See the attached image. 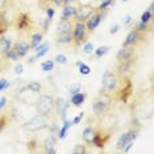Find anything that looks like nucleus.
I'll return each mask as SVG.
<instances>
[{
  "label": "nucleus",
  "instance_id": "41",
  "mask_svg": "<svg viewBox=\"0 0 154 154\" xmlns=\"http://www.w3.org/2000/svg\"><path fill=\"white\" fill-rule=\"evenodd\" d=\"M7 106H8V99L5 96H2L0 97V111H3Z\"/></svg>",
  "mask_w": 154,
  "mask_h": 154
},
{
  "label": "nucleus",
  "instance_id": "2",
  "mask_svg": "<svg viewBox=\"0 0 154 154\" xmlns=\"http://www.w3.org/2000/svg\"><path fill=\"white\" fill-rule=\"evenodd\" d=\"M133 90H134V86H133L132 75L120 76V80H119L116 90L112 94V99H113V101H116V103L127 104L133 95Z\"/></svg>",
  "mask_w": 154,
  "mask_h": 154
},
{
  "label": "nucleus",
  "instance_id": "44",
  "mask_svg": "<svg viewBox=\"0 0 154 154\" xmlns=\"http://www.w3.org/2000/svg\"><path fill=\"white\" fill-rule=\"evenodd\" d=\"M23 70H24V66H23L21 63L16 65V67H15V72H16V74H21Z\"/></svg>",
  "mask_w": 154,
  "mask_h": 154
},
{
  "label": "nucleus",
  "instance_id": "15",
  "mask_svg": "<svg viewBox=\"0 0 154 154\" xmlns=\"http://www.w3.org/2000/svg\"><path fill=\"white\" fill-rule=\"evenodd\" d=\"M12 46L15 48V50H16L17 55L20 57V59L24 58L30 50H32V48H30V45H29V42H28L26 40H17V41L13 42Z\"/></svg>",
  "mask_w": 154,
  "mask_h": 154
},
{
  "label": "nucleus",
  "instance_id": "48",
  "mask_svg": "<svg viewBox=\"0 0 154 154\" xmlns=\"http://www.w3.org/2000/svg\"><path fill=\"white\" fill-rule=\"evenodd\" d=\"M122 2H128V0H122Z\"/></svg>",
  "mask_w": 154,
  "mask_h": 154
},
{
  "label": "nucleus",
  "instance_id": "29",
  "mask_svg": "<svg viewBox=\"0 0 154 154\" xmlns=\"http://www.w3.org/2000/svg\"><path fill=\"white\" fill-rule=\"evenodd\" d=\"M108 51H109V46H107V45H103V46H99L97 49H94V55H92V58L94 59H100V58H103L104 55H106Z\"/></svg>",
  "mask_w": 154,
  "mask_h": 154
},
{
  "label": "nucleus",
  "instance_id": "14",
  "mask_svg": "<svg viewBox=\"0 0 154 154\" xmlns=\"http://www.w3.org/2000/svg\"><path fill=\"white\" fill-rule=\"evenodd\" d=\"M134 63H136L134 59H132V61H120V62H117V63H116L113 71L116 72L119 76L132 75L133 67H134Z\"/></svg>",
  "mask_w": 154,
  "mask_h": 154
},
{
  "label": "nucleus",
  "instance_id": "11",
  "mask_svg": "<svg viewBox=\"0 0 154 154\" xmlns=\"http://www.w3.org/2000/svg\"><path fill=\"white\" fill-rule=\"evenodd\" d=\"M137 50L134 46H121V49L116 53V61H132L137 59Z\"/></svg>",
  "mask_w": 154,
  "mask_h": 154
},
{
  "label": "nucleus",
  "instance_id": "21",
  "mask_svg": "<svg viewBox=\"0 0 154 154\" xmlns=\"http://www.w3.org/2000/svg\"><path fill=\"white\" fill-rule=\"evenodd\" d=\"M76 15V7L67 4L62 8L61 13V20H74V17Z\"/></svg>",
  "mask_w": 154,
  "mask_h": 154
},
{
  "label": "nucleus",
  "instance_id": "24",
  "mask_svg": "<svg viewBox=\"0 0 154 154\" xmlns=\"http://www.w3.org/2000/svg\"><path fill=\"white\" fill-rule=\"evenodd\" d=\"M95 128H96V125H94V124H88L85 129H83V132H82V138H83V142L87 143V145H91V141H92V137H94V132H95Z\"/></svg>",
  "mask_w": 154,
  "mask_h": 154
},
{
  "label": "nucleus",
  "instance_id": "17",
  "mask_svg": "<svg viewBox=\"0 0 154 154\" xmlns=\"http://www.w3.org/2000/svg\"><path fill=\"white\" fill-rule=\"evenodd\" d=\"M55 143H57V138L54 137V134H50V137L45 138L42 141V153H48V154H55Z\"/></svg>",
  "mask_w": 154,
  "mask_h": 154
},
{
  "label": "nucleus",
  "instance_id": "28",
  "mask_svg": "<svg viewBox=\"0 0 154 154\" xmlns=\"http://www.w3.org/2000/svg\"><path fill=\"white\" fill-rule=\"evenodd\" d=\"M72 125V122L70 121V120H63V124H62V127L59 128V131L57 132V134H58V138H61V140H63L66 137V134H67V132H69V129L70 127Z\"/></svg>",
  "mask_w": 154,
  "mask_h": 154
},
{
  "label": "nucleus",
  "instance_id": "31",
  "mask_svg": "<svg viewBox=\"0 0 154 154\" xmlns=\"http://www.w3.org/2000/svg\"><path fill=\"white\" fill-rule=\"evenodd\" d=\"M153 19H154V15H153V11H150V9H146V11H143L141 13V16H140V21L142 23H153Z\"/></svg>",
  "mask_w": 154,
  "mask_h": 154
},
{
  "label": "nucleus",
  "instance_id": "35",
  "mask_svg": "<svg viewBox=\"0 0 154 154\" xmlns=\"http://www.w3.org/2000/svg\"><path fill=\"white\" fill-rule=\"evenodd\" d=\"M9 65H11V61H8V59H5L4 57L0 55V78H2L3 72L9 69Z\"/></svg>",
  "mask_w": 154,
  "mask_h": 154
},
{
  "label": "nucleus",
  "instance_id": "27",
  "mask_svg": "<svg viewBox=\"0 0 154 154\" xmlns=\"http://www.w3.org/2000/svg\"><path fill=\"white\" fill-rule=\"evenodd\" d=\"M8 28H9L8 19L5 17L4 11H0V37H3L8 32Z\"/></svg>",
  "mask_w": 154,
  "mask_h": 154
},
{
  "label": "nucleus",
  "instance_id": "7",
  "mask_svg": "<svg viewBox=\"0 0 154 154\" xmlns=\"http://www.w3.org/2000/svg\"><path fill=\"white\" fill-rule=\"evenodd\" d=\"M111 137H112V131L96 125L95 132H94L92 141H91V145L97 148L99 150H104L106 149V146H107V143L109 142Z\"/></svg>",
  "mask_w": 154,
  "mask_h": 154
},
{
  "label": "nucleus",
  "instance_id": "10",
  "mask_svg": "<svg viewBox=\"0 0 154 154\" xmlns=\"http://www.w3.org/2000/svg\"><path fill=\"white\" fill-rule=\"evenodd\" d=\"M138 133H140V127H137V128H131V129H128L127 132L121 133L120 137H119L117 141H116V146H115L117 152H122L124 146L127 145L128 142H134V140L137 138Z\"/></svg>",
  "mask_w": 154,
  "mask_h": 154
},
{
  "label": "nucleus",
  "instance_id": "4",
  "mask_svg": "<svg viewBox=\"0 0 154 154\" xmlns=\"http://www.w3.org/2000/svg\"><path fill=\"white\" fill-rule=\"evenodd\" d=\"M36 112L44 116L54 117L55 113V96L53 92L41 94L36 103Z\"/></svg>",
  "mask_w": 154,
  "mask_h": 154
},
{
  "label": "nucleus",
  "instance_id": "36",
  "mask_svg": "<svg viewBox=\"0 0 154 154\" xmlns=\"http://www.w3.org/2000/svg\"><path fill=\"white\" fill-rule=\"evenodd\" d=\"M54 65H55V62L53 61V59H48V61L42 62V65H41V69H42V71L48 72V71H51V70L54 69Z\"/></svg>",
  "mask_w": 154,
  "mask_h": 154
},
{
  "label": "nucleus",
  "instance_id": "38",
  "mask_svg": "<svg viewBox=\"0 0 154 154\" xmlns=\"http://www.w3.org/2000/svg\"><path fill=\"white\" fill-rule=\"evenodd\" d=\"M53 61L55 62V63H58V65H66L67 63V57H66L65 54H57L54 57Z\"/></svg>",
  "mask_w": 154,
  "mask_h": 154
},
{
  "label": "nucleus",
  "instance_id": "6",
  "mask_svg": "<svg viewBox=\"0 0 154 154\" xmlns=\"http://www.w3.org/2000/svg\"><path fill=\"white\" fill-rule=\"evenodd\" d=\"M90 38V33L86 28V24L82 21H74L72 25V46L78 48L86 44Z\"/></svg>",
  "mask_w": 154,
  "mask_h": 154
},
{
  "label": "nucleus",
  "instance_id": "18",
  "mask_svg": "<svg viewBox=\"0 0 154 154\" xmlns=\"http://www.w3.org/2000/svg\"><path fill=\"white\" fill-rule=\"evenodd\" d=\"M13 117L11 116V113L7 111H0V133H3L9 125L12 124Z\"/></svg>",
  "mask_w": 154,
  "mask_h": 154
},
{
  "label": "nucleus",
  "instance_id": "5",
  "mask_svg": "<svg viewBox=\"0 0 154 154\" xmlns=\"http://www.w3.org/2000/svg\"><path fill=\"white\" fill-rule=\"evenodd\" d=\"M51 121H54L53 117L44 116V115L37 113L36 116H33L32 119H29L25 124H23V129L25 132H29V133L44 131V129H48L49 124H50Z\"/></svg>",
  "mask_w": 154,
  "mask_h": 154
},
{
  "label": "nucleus",
  "instance_id": "47",
  "mask_svg": "<svg viewBox=\"0 0 154 154\" xmlns=\"http://www.w3.org/2000/svg\"><path fill=\"white\" fill-rule=\"evenodd\" d=\"M72 0H62V4H65V5H67V4H70Z\"/></svg>",
  "mask_w": 154,
  "mask_h": 154
},
{
  "label": "nucleus",
  "instance_id": "43",
  "mask_svg": "<svg viewBox=\"0 0 154 154\" xmlns=\"http://www.w3.org/2000/svg\"><path fill=\"white\" fill-rule=\"evenodd\" d=\"M78 91H80V86H79V85L72 86L71 88H70V95H74V94H76Z\"/></svg>",
  "mask_w": 154,
  "mask_h": 154
},
{
  "label": "nucleus",
  "instance_id": "16",
  "mask_svg": "<svg viewBox=\"0 0 154 154\" xmlns=\"http://www.w3.org/2000/svg\"><path fill=\"white\" fill-rule=\"evenodd\" d=\"M95 12V7H80V8H76V15L74 17V21H82L86 23L87 19Z\"/></svg>",
  "mask_w": 154,
  "mask_h": 154
},
{
  "label": "nucleus",
  "instance_id": "46",
  "mask_svg": "<svg viewBox=\"0 0 154 154\" xmlns=\"http://www.w3.org/2000/svg\"><path fill=\"white\" fill-rule=\"evenodd\" d=\"M129 23H132V16H127V17H125V20H124V25H128V24Z\"/></svg>",
  "mask_w": 154,
  "mask_h": 154
},
{
  "label": "nucleus",
  "instance_id": "37",
  "mask_svg": "<svg viewBox=\"0 0 154 154\" xmlns=\"http://www.w3.org/2000/svg\"><path fill=\"white\" fill-rule=\"evenodd\" d=\"M78 69H79V72H80L82 75H88L90 72H91L90 66H88V65H86L85 62H80V65L78 66Z\"/></svg>",
  "mask_w": 154,
  "mask_h": 154
},
{
  "label": "nucleus",
  "instance_id": "39",
  "mask_svg": "<svg viewBox=\"0 0 154 154\" xmlns=\"http://www.w3.org/2000/svg\"><path fill=\"white\" fill-rule=\"evenodd\" d=\"M83 51H85L86 54L92 53V51H94V45L91 44V42H88V41H87L86 44H83Z\"/></svg>",
  "mask_w": 154,
  "mask_h": 154
},
{
  "label": "nucleus",
  "instance_id": "25",
  "mask_svg": "<svg viewBox=\"0 0 154 154\" xmlns=\"http://www.w3.org/2000/svg\"><path fill=\"white\" fill-rule=\"evenodd\" d=\"M34 49H36V50H34V51H36V55H34L33 58H30V59H29V62H30V63H32V62L34 61V59L44 57V55L48 53V51H49V42L40 44V45H38V46H36Z\"/></svg>",
  "mask_w": 154,
  "mask_h": 154
},
{
  "label": "nucleus",
  "instance_id": "45",
  "mask_svg": "<svg viewBox=\"0 0 154 154\" xmlns=\"http://www.w3.org/2000/svg\"><path fill=\"white\" fill-rule=\"evenodd\" d=\"M119 29H120V25H115V26H112V29L109 30V33L111 34H115V33L119 32Z\"/></svg>",
  "mask_w": 154,
  "mask_h": 154
},
{
  "label": "nucleus",
  "instance_id": "26",
  "mask_svg": "<svg viewBox=\"0 0 154 154\" xmlns=\"http://www.w3.org/2000/svg\"><path fill=\"white\" fill-rule=\"evenodd\" d=\"M12 45H13V42H12L11 38H7L4 36L0 37V55L3 57V55L12 48Z\"/></svg>",
  "mask_w": 154,
  "mask_h": 154
},
{
  "label": "nucleus",
  "instance_id": "20",
  "mask_svg": "<svg viewBox=\"0 0 154 154\" xmlns=\"http://www.w3.org/2000/svg\"><path fill=\"white\" fill-rule=\"evenodd\" d=\"M87 96H88V94L87 92H83V91H78L76 94L74 95H71V99H70V103H71L72 107H82V104L86 101Z\"/></svg>",
  "mask_w": 154,
  "mask_h": 154
},
{
  "label": "nucleus",
  "instance_id": "3",
  "mask_svg": "<svg viewBox=\"0 0 154 154\" xmlns=\"http://www.w3.org/2000/svg\"><path fill=\"white\" fill-rule=\"evenodd\" d=\"M113 106V99H112L111 94L106 92V91L101 90L97 95L94 97L92 100V112L94 116L97 119H101L104 116H107L109 113V111L112 109Z\"/></svg>",
  "mask_w": 154,
  "mask_h": 154
},
{
  "label": "nucleus",
  "instance_id": "9",
  "mask_svg": "<svg viewBox=\"0 0 154 154\" xmlns=\"http://www.w3.org/2000/svg\"><path fill=\"white\" fill-rule=\"evenodd\" d=\"M146 42V34L137 32L134 28H132L127 34V38L122 42V46H134L136 49H141V46Z\"/></svg>",
  "mask_w": 154,
  "mask_h": 154
},
{
  "label": "nucleus",
  "instance_id": "33",
  "mask_svg": "<svg viewBox=\"0 0 154 154\" xmlns=\"http://www.w3.org/2000/svg\"><path fill=\"white\" fill-rule=\"evenodd\" d=\"M113 4V0H99V5L95 7L96 11H107L109 7Z\"/></svg>",
  "mask_w": 154,
  "mask_h": 154
},
{
  "label": "nucleus",
  "instance_id": "30",
  "mask_svg": "<svg viewBox=\"0 0 154 154\" xmlns=\"http://www.w3.org/2000/svg\"><path fill=\"white\" fill-rule=\"evenodd\" d=\"M72 25H74V20H59V23L57 25V32L72 29Z\"/></svg>",
  "mask_w": 154,
  "mask_h": 154
},
{
  "label": "nucleus",
  "instance_id": "8",
  "mask_svg": "<svg viewBox=\"0 0 154 154\" xmlns=\"http://www.w3.org/2000/svg\"><path fill=\"white\" fill-rule=\"evenodd\" d=\"M119 80H120V76L113 70H107L104 71L103 78H101V90L112 95L119 85Z\"/></svg>",
  "mask_w": 154,
  "mask_h": 154
},
{
  "label": "nucleus",
  "instance_id": "12",
  "mask_svg": "<svg viewBox=\"0 0 154 154\" xmlns=\"http://www.w3.org/2000/svg\"><path fill=\"white\" fill-rule=\"evenodd\" d=\"M103 19H104V12L103 11H96L95 9V12H94L92 15L87 19V21L85 23L86 28H87V30H88L90 34L94 33V30H95L96 28L100 25V23L103 21Z\"/></svg>",
  "mask_w": 154,
  "mask_h": 154
},
{
  "label": "nucleus",
  "instance_id": "40",
  "mask_svg": "<svg viewBox=\"0 0 154 154\" xmlns=\"http://www.w3.org/2000/svg\"><path fill=\"white\" fill-rule=\"evenodd\" d=\"M8 86H9V82H8V80L4 79V78H0V92H2L3 90L8 88Z\"/></svg>",
  "mask_w": 154,
  "mask_h": 154
},
{
  "label": "nucleus",
  "instance_id": "34",
  "mask_svg": "<svg viewBox=\"0 0 154 154\" xmlns=\"http://www.w3.org/2000/svg\"><path fill=\"white\" fill-rule=\"evenodd\" d=\"M87 143H76L72 149V153L74 154H86L88 153V148H87Z\"/></svg>",
  "mask_w": 154,
  "mask_h": 154
},
{
  "label": "nucleus",
  "instance_id": "22",
  "mask_svg": "<svg viewBox=\"0 0 154 154\" xmlns=\"http://www.w3.org/2000/svg\"><path fill=\"white\" fill-rule=\"evenodd\" d=\"M133 28H134L137 32L140 33H142V34H148L153 30V24L152 23H142V21H140V20H137V21H134L133 23Z\"/></svg>",
  "mask_w": 154,
  "mask_h": 154
},
{
  "label": "nucleus",
  "instance_id": "19",
  "mask_svg": "<svg viewBox=\"0 0 154 154\" xmlns=\"http://www.w3.org/2000/svg\"><path fill=\"white\" fill-rule=\"evenodd\" d=\"M44 34L45 32H42V30H40V29H37V30H34L33 33H30L29 34V45H30V48L34 49L36 46H38L41 42H42V40H44Z\"/></svg>",
  "mask_w": 154,
  "mask_h": 154
},
{
  "label": "nucleus",
  "instance_id": "13",
  "mask_svg": "<svg viewBox=\"0 0 154 154\" xmlns=\"http://www.w3.org/2000/svg\"><path fill=\"white\" fill-rule=\"evenodd\" d=\"M55 44L61 48H67L72 45V29L61 30L55 34Z\"/></svg>",
  "mask_w": 154,
  "mask_h": 154
},
{
  "label": "nucleus",
  "instance_id": "42",
  "mask_svg": "<svg viewBox=\"0 0 154 154\" xmlns=\"http://www.w3.org/2000/svg\"><path fill=\"white\" fill-rule=\"evenodd\" d=\"M82 119H83V112H82V113H79L78 116H76V117H74V119H72V120H71L72 125H78L79 122L82 121Z\"/></svg>",
  "mask_w": 154,
  "mask_h": 154
},
{
  "label": "nucleus",
  "instance_id": "23",
  "mask_svg": "<svg viewBox=\"0 0 154 154\" xmlns=\"http://www.w3.org/2000/svg\"><path fill=\"white\" fill-rule=\"evenodd\" d=\"M26 148L29 153H38L42 150V142H40L37 137H30L26 142Z\"/></svg>",
  "mask_w": 154,
  "mask_h": 154
},
{
  "label": "nucleus",
  "instance_id": "1",
  "mask_svg": "<svg viewBox=\"0 0 154 154\" xmlns=\"http://www.w3.org/2000/svg\"><path fill=\"white\" fill-rule=\"evenodd\" d=\"M12 25H13V29H15L20 36H29L34 30L40 29L37 23L34 21V19L32 17V15L28 11H21L17 13L15 16V19H13Z\"/></svg>",
  "mask_w": 154,
  "mask_h": 154
},
{
  "label": "nucleus",
  "instance_id": "32",
  "mask_svg": "<svg viewBox=\"0 0 154 154\" xmlns=\"http://www.w3.org/2000/svg\"><path fill=\"white\" fill-rule=\"evenodd\" d=\"M25 88L29 90L30 92H33V94H40L41 90H42V86H41L40 82H30L25 86Z\"/></svg>",
  "mask_w": 154,
  "mask_h": 154
}]
</instances>
